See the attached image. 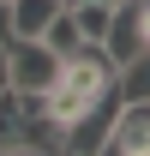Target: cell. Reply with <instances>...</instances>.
<instances>
[{"mask_svg": "<svg viewBox=\"0 0 150 156\" xmlns=\"http://www.w3.org/2000/svg\"><path fill=\"white\" fill-rule=\"evenodd\" d=\"M96 156H150V102H120Z\"/></svg>", "mask_w": 150, "mask_h": 156, "instance_id": "obj_4", "label": "cell"}, {"mask_svg": "<svg viewBox=\"0 0 150 156\" xmlns=\"http://www.w3.org/2000/svg\"><path fill=\"white\" fill-rule=\"evenodd\" d=\"M0 6H12V0H0Z\"/></svg>", "mask_w": 150, "mask_h": 156, "instance_id": "obj_14", "label": "cell"}, {"mask_svg": "<svg viewBox=\"0 0 150 156\" xmlns=\"http://www.w3.org/2000/svg\"><path fill=\"white\" fill-rule=\"evenodd\" d=\"M42 42H48L60 60H72L78 48H84V36H78V24H72V12H66V6H60V12H54V24L42 30Z\"/></svg>", "mask_w": 150, "mask_h": 156, "instance_id": "obj_9", "label": "cell"}, {"mask_svg": "<svg viewBox=\"0 0 150 156\" xmlns=\"http://www.w3.org/2000/svg\"><path fill=\"white\" fill-rule=\"evenodd\" d=\"M6 42H12V12L0 6V48H6Z\"/></svg>", "mask_w": 150, "mask_h": 156, "instance_id": "obj_10", "label": "cell"}, {"mask_svg": "<svg viewBox=\"0 0 150 156\" xmlns=\"http://www.w3.org/2000/svg\"><path fill=\"white\" fill-rule=\"evenodd\" d=\"M78 6H120V0H78Z\"/></svg>", "mask_w": 150, "mask_h": 156, "instance_id": "obj_12", "label": "cell"}, {"mask_svg": "<svg viewBox=\"0 0 150 156\" xmlns=\"http://www.w3.org/2000/svg\"><path fill=\"white\" fill-rule=\"evenodd\" d=\"M66 0H12L6 12H12V42H42V30L54 24V12Z\"/></svg>", "mask_w": 150, "mask_h": 156, "instance_id": "obj_6", "label": "cell"}, {"mask_svg": "<svg viewBox=\"0 0 150 156\" xmlns=\"http://www.w3.org/2000/svg\"><path fill=\"white\" fill-rule=\"evenodd\" d=\"M0 90H12V72H6V48H0Z\"/></svg>", "mask_w": 150, "mask_h": 156, "instance_id": "obj_11", "label": "cell"}, {"mask_svg": "<svg viewBox=\"0 0 150 156\" xmlns=\"http://www.w3.org/2000/svg\"><path fill=\"white\" fill-rule=\"evenodd\" d=\"M60 84L96 102V96H108V90H114V60L102 54L96 42H84V48H78L72 60H60Z\"/></svg>", "mask_w": 150, "mask_h": 156, "instance_id": "obj_3", "label": "cell"}, {"mask_svg": "<svg viewBox=\"0 0 150 156\" xmlns=\"http://www.w3.org/2000/svg\"><path fill=\"white\" fill-rule=\"evenodd\" d=\"M6 72H12L18 96H48L60 78V54L48 42H6Z\"/></svg>", "mask_w": 150, "mask_h": 156, "instance_id": "obj_2", "label": "cell"}, {"mask_svg": "<svg viewBox=\"0 0 150 156\" xmlns=\"http://www.w3.org/2000/svg\"><path fill=\"white\" fill-rule=\"evenodd\" d=\"M66 12H72V24H78V36L102 48V36H108V24H114V6H78V0H66Z\"/></svg>", "mask_w": 150, "mask_h": 156, "instance_id": "obj_7", "label": "cell"}, {"mask_svg": "<svg viewBox=\"0 0 150 156\" xmlns=\"http://www.w3.org/2000/svg\"><path fill=\"white\" fill-rule=\"evenodd\" d=\"M0 156H42V150H0Z\"/></svg>", "mask_w": 150, "mask_h": 156, "instance_id": "obj_13", "label": "cell"}, {"mask_svg": "<svg viewBox=\"0 0 150 156\" xmlns=\"http://www.w3.org/2000/svg\"><path fill=\"white\" fill-rule=\"evenodd\" d=\"M102 54L114 60V72L144 54V30H138V6H132V0L114 6V24H108V36H102Z\"/></svg>", "mask_w": 150, "mask_h": 156, "instance_id": "obj_5", "label": "cell"}, {"mask_svg": "<svg viewBox=\"0 0 150 156\" xmlns=\"http://www.w3.org/2000/svg\"><path fill=\"white\" fill-rule=\"evenodd\" d=\"M0 150H42V156H60V126L48 120L42 96L0 90Z\"/></svg>", "mask_w": 150, "mask_h": 156, "instance_id": "obj_1", "label": "cell"}, {"mask_svg": "<svg viewBox=\"0 0 150 156\" xmlns=\"http://www.w3.org/2000/svg\"><path fill=\"white\" fill-rule=\"evenodd\" d=\"M114 84H120V102H150V48L132 60V66H120Z\"/></svg>", "mask_w": 150, "mask_h": 156, "instance_id": "obj_8", "label": "cell"}]
</instances>
